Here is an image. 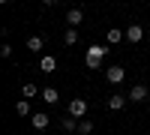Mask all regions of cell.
<instances>
[{
	"label": "cell",
	"mask_w": 150,
	"mask_h": 135,
	"mask_svg": "<svg viewBox=\"0 0 150 135\" xmlns=\"http://www.w3.org/2000/svg\"><path fill=\"white\" fill-rule=\"evenodd\" d=\"M60 126H63V132H78V117H63V120H60Z\"/></svg>",
	"instance_id": "cell-12"
},
{
	"label": "cell",
	"mask_w": 150,
	"mask_h": 135,
	"mask_svg": "<svg viewBox=\"0 0 150 135\" xmlns=\"http://www.w3.org/2000/svg\"><path fill=\"white\" fill-rule=\"evenodd\" d=\"M105 39H108V45H117V42H123V39H126V30H117V27H111V30L105 33Z\"/></svg>",
	"instance_id": "cell-7"
},
{
	"label": "cell",
	"mask_w": 150,
	"mask_h": 135,
	"mask_svg": "<svg viewBox=\"0 0 150 135\" xmlns=\"http://www.w3.org/2000/svg\"><path fill=\"white\" fill-rule=\"evenodd\" d=\"M21 96H24V99H36V96H42V93H39V87H36L33 81H27V84L21 87Z\"/></svg>",
	"instance_id": "cell-9"
},
{
	"label": "cell",
	"mask_w": 150,
	"mask_h": 135,
	"mask_svg": "<svg viewBox=\"0 0 150 135\" xmlns=\"http://www.w3.org/2000/svg\"><path fill=\"white\" fill-rule=\"evenodd\" d=\"M42 99H45V102H48V105H54V102H57V99H60V93H57V90H54V87H42Z\"/></svg>",
	"instance_id": "cell-14"
},
{
	"label": "cell",
	"mask_w": 150,
	"mask_h": 135,
	"mask_svg": "<svg viewBox=\"0 0 150 135\" xmlns=\"http://www.w3.org/2000/svg\"><path fill=\"white\" fill-rule=\"evenodd\" d=\"M15 111H18L21 117H27V114H30V99H24V96H21V99L15 102Z\"/></svg>",
	"instance_id": "cell-15"
},
{
	"label": "cell",
	"mask_w": 150,
	"mask_h": 135,
	"mask_svg": "<svg viewBox=\"0 0 150 135\" xmlns=\"http://www.w3.org/2000/svg\"><path fill=\"white\" fill-rule=\"evenodd\" d=\"M30 123H33V129H45L48 123H51V117L39 111V114H33V117H30Z\"/></svg>",
	"instance_id": "cell-10"
},
{
	"label": "cell",
	"mask_w": 150,
	"mask_h": 135,
	"mask_svg": "<svg viewBox=\"0 0 150 135\" xmlns=\"http://www.w3.org/2000/svg\"><path fill=\"white\" fill-rule=\"evenodd\" d=\"M42 45H45V39H42V36H30V39H27V51L39 54V51H42Z\"/></svg>",
	"instance_id": "cell-11"
},
{
	"label": "cell",
	"mask_w": 150,
	"mask_h": 135,
	"mask_svg": "<svg viewBox=\"0 0 150 135\" xmlns=\"http://www.w3.org/2000/svg\"><path fill=\"white\" fill-rule=\"evenodd\" d=\"M42 3H45V6H57L60 0H42Z\"/></svg>",
	"instance_id": "cell-18"
},
{
	"label": "cell",
	"mask_w": 150,
	"mask_h": 135,
	"mask_svg": "<svg viewBox=\"0 0 150 135\" xmlns=\"http://www.w3.org/2000/svg\"><path fill=\"white\" fill-rule=\"evenodd\" d=\"M144 39V27L141 24H129L126 27V42H141Z\"/></svg>",
	"instance_id": "cell-3"
},
{
	"label": "cell",
	"mask_w": 150,
	"mask_h": 135,
	"mask_svg": "<svg viewBox=\"0 0 150 135\" xmlns=\"http://www.w3.org/2000/svg\"><path fill=\"white\" fill-rule=\"evenodd\" d=\"M126 96H129V102H144L147 96H150V90L144 87V84H135V87H132V90H129Z\"/></svg>",
	"instance_id": "cell-2"
},
{
	"label": "cell",
	"mask_w": 150,
	"mask_h": 135,
	"mask_svg": "<svg viewBox=\"0 0 150 135\" xmlns=\"http://www.w3.org/2000/svg\"><path fill=\"white\" fill-rule=\"evenodd\" d=\"M105 78H108L111 84H120L123 78H126V69H120V66H108V69H105Z\"/></svg>",
	"instance_id": "cell-4"
},
{
	"label": "cell",
	"mask_w": 150,
	"mask_h": 135,
	"mask_svg": "<svg viewBox=\"0 0 150 135\" xmlns=\"http://www.w3.org/2000/svg\"><path fill=\"white\" fill-rule=\"evenodd\" d=\"M69 114L81 120V117L87 114V102H84V99H72V102H69Z\"/></svg>",
	"instance_id": "cell-5"
},
{
	"label": "cell",
	"mask_w": 150,
	"mask_h": 135,
	"mask_svg": "<svg viewBox=\"0 0 150 135\" xmlns=\"http://www.w3.org/2000/svg\"><path fill=\"white\" fill-rule=\"evenodd\" d=\"M63 42H66V45H75V42H78V30H75V27H66Z\"/></svg>",
	"instance_id": "cell-17"
},
{
	"label": "cell",
	"mask_w": 150,
	"mask_h": 135,
	"mask_svg": "<svg viewBox=\"0 0 150 135\" xmlns=\"http://www.w3.org/2000/svg\"><path fill=\"white\" fill-rule=\"evenodd\" d=\"M105 54H108V45H90V48H87V66H90V69H99V66H102V60H105Z\"/></svg>",
	"instance_id": "cell-1"
},
{
	"label": "cell",
	"mask_w": 150,
	"mask_h": 135,
	"mask_svg": "<svg viewBox=\"0 0 150 135\" xmlns=\"http://www.w3.org/2000/svg\"><path fill=\"white\" fill-rule=\"evenodd\" d=\"M54 66H57V60H54L51 54H45V57L39 60V69L45 72V75H48V72H54Z\"/></svg>",
	"instance_id": "cell-13"
},
{
	"label": "cell",
	"mask_w": 150,
	"mask_h": 135,
	"mask_svg": "<svg viewBox=\"0 0 150 135\" xmlns=\"http://www.w3.org/2000/svg\"><path fill=\"white\" fill-rule=\"evenodd\" d=\"M90 132H93V120H84L81 117L78 120V135H90Z\"/></svg>",
	"instance_id": "cell-16"
},
{
	"label": "cell",
	"mask_w": 150,
	"mask_h": 135,
	"mask_svg": "<svg viewBox=\"0 0 150 135\" xmlns=\"http://www.w3.org/2000/svg\"><path fill=\"white\" fill-rule=\"evenodd\" d=\"M0 3H9V0H0Z\"/></svg>",
	"instance_id": "cell-19"
},
{
	"label": "cell",
	"mask_w": 150,
	"mask_h": 135,
	"mask_svg": "<svg viewBox=\"0 0 150 135\" xmlns=\"http://www.w3.org/2000/svg\"><path fill=\"white\" fill-rule=\"evenodd\" d=\"M81 21H84V12L81 9H69L66 12V24H69V27H78Z\"/></svg>",
	"instance_id": "cell-8"
},
{
	"label": "cell",
	"mask_w": 150,
	"mask_h": 135,
	"mask_svg": "<svg viewBox=\"0 0 150 135\" xmlns=\"http://www.w3.org/2000/svg\"><path fill=\"white\" fill-rule=\"evenodd\" d=\"M126 102H129V96H123V93H114L108 99V108L111 111H123V108H126Z\"/></svg>",
	"instance_id": "cell-6"
}]
</instances>
